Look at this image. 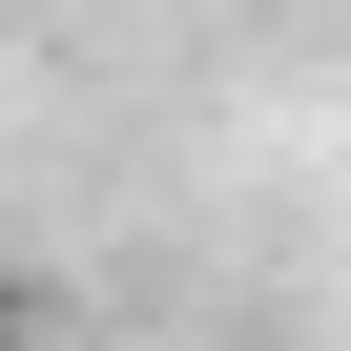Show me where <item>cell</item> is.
Returning a JSON list of instances; mask_svg holds the SVG:
<instances>
[{
	"mask_svg": "<svg viewBox=\"0 0 351 351\" xmlns=\"http://www.w3.org/2000/svg\"><path fill=\"white\" fill-rule=\"evenodd\" d=\"M0 351H21V330H0Z\"/></svg>",
	"mask_w": 351,
	"mask_h": 351,
	"instance_id": "1",
	"label": "cell"
}]
</instances>
